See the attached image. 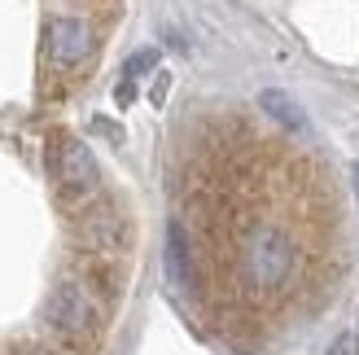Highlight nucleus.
<instances>
[{
    "instance_id": "obj_3",
    "label": "nucleus",
    "mask_w": 359,
    "mask_h": 355,
    "mask_svg": "<svg viewBox=\"0 0 359 355\" xmlns=\"http://www.w3.org/2000/svg\"><path fill=\"white\" fill-rule=\"evenodd\" d=\"M75 233L83 241V250H93V255H118L123 241H128V220H123V210L114 202L101 198V202H88L79 210Z\"/></svg>"
},
{
    "instance_id": "obj_5",
    "label": "nucleus",
    "mask_w": 359,
    "mask_h": 355,
    "mask_svg": "<svg viewBox=\"0 0 359 355\" xmlns=\"http://www.w3.org/2000/svg\"><path fill=\"white\" fill-rule=\"evenodd\" d=\"M167 272H171V281L184 294H197L202 290V276H197V250H193V241H189V233H184V224H171V233H167Z\"/></svg>"
},
{
    "instance_id": "obj_8",
    "label": "nucleus",
    "mask_w": 359,
    "mask_h": 355,
    "mask_svg": "<svg viewBox=\"0 0 359 355\" xmlns=\"http://www.w3.org/2000/svg\"><path fill=\"white\" fill-rule=\"evenodd\" d=\"M9 355H62V351H53V347H18Z\"/></svg>"
},
{
    "instance_id": "obj_2",
    "label": "nucleus",
    "mask_w": 359,
    "mask_h": 355,
    "mask_svg": "<svg viewBox=\"0 0 359 355\" xmlns=\"http://www.w3.org/2000/svg\"><path fill=\"white\" fill-rule=\"evenodd\" d=\"M48 163H53V185H57V198L75 210L97 202V189H101V171H97V158L93 149L75 136H53L48 145Z\"/></svg>"
},
{
    "instance_id": "obj_4",
    "label": "nucleus",
    "mask_w": 359,
    "mask_h": 355,
    "mask_svg": "<svg viewBox=\"0 0 359 355\" xmlns=\"http://www.w3.org/2000/svg\"><path fill=\"white\" fill-rule=\"evenodd\" d=\"M88 53H93V27L83 18H53L48 22V58L62 70L79 66Z\"/></svg>"
},
{
    "instance_id": "obj_9",
    "label": "nucleus",
    "mask_w": 359,
    "mask_h": 355,
    "mask_svg": "<svg viewBox=\"0 0 359 355\" xmlns=\"http://www.w3.org/2000/svg\"><path fill=\"white\" fill-rule=\"evenodd\" d=\"M329 355H351V342H346V338H342V342H337V347H333V351H329Z\"/></svg>"
},
{
    "instance_id": "obj_1",
    "label": "nucleus",
    "mask_w": 359,
    "mask_h": 355,
    "mask_svg": "<svg viewBox=\"0 0 359 355\" xmlns=\"http://www.w3.org/2000/svg\"><path fill=\"white\" fill-rule=\"evenodd\" d=\"M44 321H48V329L57 333L66 347L88 351V347H97L105 316H101V298H97V290L88 286V281H79V276H66L62 286L48 294Z\"/></svg>"
},
{
    "instance_id": "obj_6",
    "label": "nucleus",
    "mask_w": 359,
    "mask_h": 355,
    "mask_svg": "<svg viewBox=\"0 0 359 355\" xmlns=\"http://www.w3.org/2000/svg\"><path fill=\"white\" fill-rule=\"evenodd\" d=\"M259 105H263V114H267V119H276V123H280V128H290V132L307 128V114H302V105H294L285 93H276V88H272V93H263Z\"/></svg>"
},
{
    "instance_id": "obj_10",
    "label": "nucleus",
    "mask_w": 359,
    "mask_h": 355,
    "mask_svg": "<svg viewBox=\"0 0 359 355\" xmlns=\"http://www.w3.org/2000/svg\"><path fill=\"white\" fill-rule=\"evenodd\" d=\"M351 185H355V198H359V167H351Z\"/></svg>"
},
{
    "instance_id": "obj_7",
    "label": "nucleus",
    "mask_w": 359,
    "mask_h": 355,
    "mask_svg": "<svg viewBox=\"0 0 359 355\" xmlns=\"http://www.w3.org/2000/svg\"><path fill=\"white\" fill-rule=\"evenodd\" d=\"M158 62V48H145V53H136V58L128 62V66H123V83H118V101L123 105H128L132 97H136V79L140 75H145V70Z\"/></svg>"
}]
</instances>
